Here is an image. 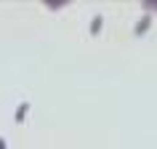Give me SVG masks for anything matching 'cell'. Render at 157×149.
Segmentation results:
<instances>
[{"label": "cell", "mask_w": 157, "mask_h": 149, "mask_svg": "<svg viewBox=\"0 0 157 149\" xmlns=\"http://www.w3.org/2000/svg\"><path fill=\"white\" fill-rule=\"evenodd\" d=\"M149 24H152V16H149V13H144V16L136 21V29H133V32H136V35H144V32L149 29Z\"/></svg>", "instance_id": "7a4b0ae2"}, {"label": "cell", "mask_w": 157, "mask_h": 149, "mask_svg": "<svg viewBox=\"0 0 157 149\" xmlns=\"http://www.w3.org/2000/svg\"><path fill=\"white\" fill-rule=\"evenodd\" d=\"M0 149H8V144H6V139L0 136Z\"/></svg>", "instance_id": "277c9868"}, {"label": "cell", "mask_w": 157, "mask_h": 149, "mask_svg": "<svg viewBox=\"0 0 157 149\" xmlns=\"http://www.w3.org/2000/svg\"><path fill=\"white\" fill-rule=\"evenodd\" d=\"M99 29H101V13H96L91 21V35H99Z\"/></svg>", "instance_id": "3957f363"}, {"label": "cell", "mask_w": 157, "mask_h": 149, "mask_svg": "<svg viewBox=\"0 0 157 149\" xmlns=\"http://www.w3.org/2000/svg\"><path fill=\"white\" fill-rule=\"evenodd\" d=\"M29 109H32V104H29V101H21V104L16 107V112H13V123L21 125L27 120V115H29Z\"/></svg>", "instance_id": "6da1fadb"}]
</instances>
